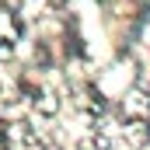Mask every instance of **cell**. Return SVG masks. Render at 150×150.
I'll use <instances>...</instances> for the list:
<instances>
[{"mask_svg": "<svg viewBox=\"0 0 150 150\" xmlns=\"http://www.w3.org/2000/svg\"><path fill=\"white\" fill-rule=\"evenodd\" d=\"M122 133H126V140H129L133 147H143V143H147V136H150V129H147V119H126Z\"/></svg>", "mask_w": 150, "mask_h": 150, "instance_id": "6da1fadb", "label": "cell"}, {"mask_svg": "<svg viewBox=\"0 0 150 150\" xmlns=\"http://www.w3.org/2000/svg\"><path fill=\"white\" fill-rule=\"evenodd\" d=\"M0 42H18V21L11 11H0Z\"/></svg>", "mask_w": 150, "mask_h": 150, "instance_id": "7a4b0ae2", "label": "cell"}, {"mask_svg": "<svg viewBox=\"0 0 150 150\" xmlns=\"http://www.w3.org/2000/svg\"><path fill=\"white\" fill-rule=\"evenodd\" d=\"M56 108H59V101H56V94H45V98L38 101V112H45V115H52Z\"/></svg>", "mask_w": 150, "mask_h": 150, "instance_id": "3957f363", "label": "cell"}, {"mask_svg": "<svg viewBox=\"0 0 150 150\" xmlns=\"http://www.w3.org/2000/svg\"><path fill=\"white\" fill-rule=\"evenodd\" d=\"M0 150H4V147H0Z\"/></svg>", "mask_w": 150, "mask_h": 150, "instance_id": "277c9868", "label": "cell"}]
</instances>
